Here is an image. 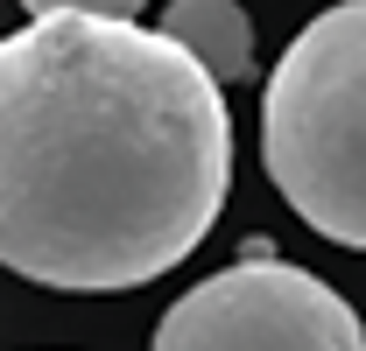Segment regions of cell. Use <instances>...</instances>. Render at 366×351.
<instances>
[{"label":"cell","mask_w":366,"mask_h":351,"mask_svg":"<svg viewBox=\"0 0 366 351\" xmlns=\"http://www.w3.org/2000/svg\"><path fill=\"white\" fill-rule=\"evenodd\" d=\"M232 120L219 78L162 29L36 14L0 36V267L113 295L219 225Z\"/></svg>","instance_id":"cell-1"},{"label":"cell","mask_w":366,"mask_h":351,"mask_svg":"<svg viewBox=\"0 0 366 351\" xmlns=\"http://www.w3.org/2000/svg\"><path fill=\"white\" fill-rule=\"evenodd\" d=\"M261 162L289 211L366 253V0H338L282 49L261 91Z\"/></svg>","instance_id":"cell-2"},{"label":"cell","mask_w":366,"mask_h":351,"mask_svg":"<svg viewBox=\"0 0 366 351\" xmlns=\"http://www.w3.org/2000/svg\"><path fill=\"white\" fill-rule=\"evenodd\" d=\"M148 351H366V323L331 281L254 239L232 267L162 309Z\"/></svg>","instance_id":"cell-3"},{"label":"cell","mask_w":366,"mask_h":351,"mask_svg":"<svg viewBox=\"0 0 366 351\" xmlns=\"http://www.w3.org/2000/svg\"><path fill=\"white\" fill-rule=\"evenodd\" d=\"M162 36H177L219 85L254 78V21H247L239 0H169Z\"/></svg>","instance_id":"cell-4"},{"label":"cell","mask_w":366,"mask_h":351,"mask_svg":"<svg viewBox=\"0 0 366 351\" xmlns=\"http://www.w3.org/2000/svg\"><path fill=\"white\" fill-rule=\"evenodd\" d=\"M29 14H113V21H134L148 0H21Z\"/></svg>","instance_id":"cell-5"}]
</instances>
